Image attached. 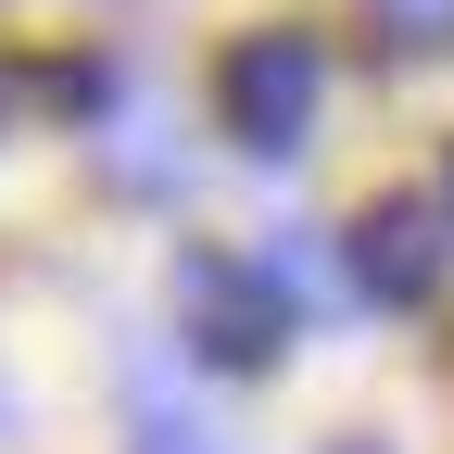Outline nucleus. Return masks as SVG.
I'll use <instances>...</instances> for the list:
<instances>
[{
  "mask_svg": "<svg viewBox=\"0 0 454 454\" xmlns=\"http://www.w3.org/2000/svg\"><path fill=\"white\" fill-rule=\"evenodd\" d=\"M316 101H328V51L303 26H253L240 51L215 64V114L240 152H303L316 139Z\"/></svg>",
  "mask_w": 454,
  "mask_h": 454,
  "instance_id": "1",
  "label": "nucleus"
},
{
  "mask_svg": "<svg viewBox=\"0 0 454 454\" xmlns=\"http://www.w3.org/2000/svg\"><path fill=\"white\" fill-rule=\"evenodd\" d=\"M177 316H190V354L278 366V340H291V278H278V265H240V253H190L177 265Z\"/></svg>",
  "mask_w": 454,
  "mask_h": 454,
  "instance_id": "2",
  "label": "nucleus"
},
{
  "mask_svg": "<svg viewBox=\"0 0 454 454\" xmlns=\"http://www.w3.org/2000/svg\"><path fill=\"white\" fill-rule=\"evenodd\" d=\"M442 265H454V215H429V202H379V215H354V291L366 303H429L442 291Z\"/></svg>",
  "mask_w": 454,
  "mask_h": 454,
  "instance_id": "3",
  "label": "nucleus"
},
{
  "mask_svg": "<svg viewBox=\"0 0 454 454\" xmlns=\"http://www.w3.org/2000/svg\"><path fill=\"white\" fill-rule=\"evenodd\" d=\"M89 152H101V177H114V190H139V202H164V190L190 177L177 127H164L139 89H101V127H89Z\"/></svg>",
  "mask_w": 454,
  "mask_h": 454,
  "instance_id": "4",
  "label": "nucleus"
},
{
  "mask_svg": "<svg viewBox=\"0 0 454 454\" xmlns=\"http://www.w3.org/2000/svg\"><path fill=\"white\" fill-rule=\"evenodd\" d=\"M379 51H454V0H366Z\"/></svg>",
  "mask_w": 454,
  "mask_h": 454,
  "instance_id": "5",
  "label": "nucleus"
},
{
  "mask_svg": "<svg viewBox=\"0 0 454 454\" xmlns=\"http://www.w3.org/2000/svg\"><path fill=\"white\" fill-rule=\"evenodd\" d=\"M127 454H227L190 404H164V391H139V429H127Z\"/></svg>",
  "mask_w": 454,
  "mask_h": 454,
  "instance_id": "6",
  "label": "nucleus"
},
{
  "mask_svg": "<svg viewBox=\"0 0 454 454\" xmlns=\"http://www.w3.org/2000/svg\"><path fill=\"white\" fill-rule=\"evenodd\" d=\"M328 454H379V442H328Z\"/></svg>",
  "mask_w": 454,
  "mask_h": 454,
  "instance_id": "7",
  "label": "nucleus"
},
{
  "mask_svg": "<svg viewBox=\"0 0 454 454\" xmlns=\"http://www.w3.org/2000/svg\"><path fill=\"white\" fill-rule=\"evenodd\" d=\"M442 215H454V164H442Z\"/></svg>",
  "mask_w": 454,
  "mask_h": 454,
  "instance_id": "8",
  "label": "nucleus"
},
{
  "mask_svg": "<svg viewBox=\"0 0 454 454\" xmlns=\"http://www.w3.org/2000/svg\"><path fill=\"white\" fill-rule=\"evenodd\" d=\"M0 417H13V391H0Z\"/></svg>",
  "mask_w": 454,
  "mask_h": 454,
  "instance_id": "9",
  "label": "nucleus"
}]
</instances>
